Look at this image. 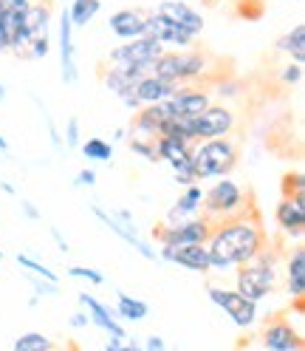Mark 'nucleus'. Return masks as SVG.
<instances>
[{
  "instance_id": "c9c22d12",
  "label": "nucleus",
  "mask_w": 305,
  "mask_h": 351,
  "mask_svg": "<svg viewBox=\"0 0 305 351\" xmlns=\"http://www.w3.org/2000/svg\"><path fill=\"white\" fill-rule=\"evenodd\" d=\"M127 147L133 156L144 159V162H152V165H159V153H156V142H147V139H130L127 136Z\"/></svg>"
},
{
  "instance_id": "f704fd0d",
  "label": "nucleus",
  "mask_w": 305,
  "mask_h": 351,
  "mask_svg": "<svg viewBox=\"0 0 305 351\" xmlns=\"http://www.w3.org/2000/svg\"><path fill=\"white\" fill-rule=\"evenodd\" d=\"M282 195H286V199H305V176H302V170H294V173L282 176Z\"/></svg>"
},
{
  "instance_id": "4d7b16f0",
  "label": "nucleus",
  "mask_w": 305,
  "mask_h": 351,
  "mask_svg": "<svg viewBox=\"0 0 305 351\" xmlns=\"http://www.w3.org/2000/svg\"><path fill=\"white\" fill-rule=\"evenodd\" d=\"M31 3H42V0H31Z\"/></svg>"
},
{
  "instance_id": "393cba45",
  "label": "nucleus",
  "mask_w": 305,
  "mask_h": 351,
  "mask_svg": "<svg viewBox=\"0 0 305 351\" xmlns=\"http://www.w3.org/2000/svg\"><path fill=\"white\" fill-rule=\"evenodd\" d=\"M114 309H116V317L119 320H127V323H142L150 315L147 300L133 298V295H127V292H119L116 295V306H114Z\"/></svg>"
},
{
  "instance_id": "b1692460",
  "label": "nucleus",
  "mask_w": 305,
  "mask_h": 351,
  "mask_svg": "<svg viewBox=\"0 0 305 351\" xmlns=\"http://www.w3.org/2000/svg\"><path fill=\"white\" fill-rule=\"evenodd\" d=\"M172 91H176V85L156 77V74H147V77L136 80V88H133V94L142 102V108L144 105H161L164 99L172 97Z\"/></svg>"
},
{
  "instance_id": "bb28decb",
  "label": "nucleus",
  "mask_w": 305,
  "mask_h": 351,
  "mask_svg": "<svg viewBox=\"0 0 305 351\" xmlns=\"http://www.w3.org/2000/svg\"><path fill=\"white\" fill-rule=\"evenodd\" d=\"M189 150H192V145H189V142H184V139H176V136H159V139H156L159 162H167V165L184 159Z\"/></svg>"
},
{
  "instance_id": "412c9836",
  "label": "nucleus",
  "mask_w": 305,
  "mask_h": 351,
  "mask_svg": "<svg viewBox=\"0 0 305 351\" xmlns=\"http://www.w3.org/2000/svg\"><path fill=\"white\" fill-rule=\"evenodd\" d=\"M161 125H164V119L159 114V108L156 105H144V108H139V111L133 114V122H130V128H124V130H127L130 139L156 142L159 134H161Z\"/></svg>"
},
{
  "instance_id": "8fccbe9b",
  "label": "nucleus",
  "mask_w": 305,
  "mask_h": 351,
  "mask_svg": "<svg viewBox=\"0 0 305 351\" xmlns=\"http://www.w3.org/2000/svg\"><path fill=\"white\" fill-rule=\"evenodd\" d=\"M207 3H212V6H232V3H237V0H207Z\"/></svg>"
},
{
  "instance_id": "f8f14e48",
  "label": "nucleus",
  "mask_w": 305,
  "mask_h": 351,
  "mask_svg": "<svg viewBox=\"0 0 305 351\" xmlns=\"http://www.w3.org/2000/svg\"><path fill=\"white\" fill-rule=\"evenodd\" d=\"M260 346L266 351H302L305 348L302 328L294 326L286 315H277L260 328Z\"/></svg>"
},
{
  "instance_id": "4be33fe9",
  "label": "nucleus",
  "mask_w": 305,
  "mask_h": 351,
  "mask_svg": "<svg viewBox=\"0 0 305 351\" xmlns=\"http://www.w3.org/2000/svg\"><path fill=\"white\" fill-rule=\"evenodd\" d=\"M51 20H54V14H51L49 0H42V3H31L26 9V14H23V37H26V43L51 37Z\"/></svg>"
},
{
  "instance_id": "20e7f679",
  "label": "nucleus",
  "mask_w": 305,
  "mask_h": 351,
  "mask_svg": "<svg viewBox=\"0 0 305 351\" xmlns=\"http://www.w3.org/2000/svg\"><path fill=\"white\" fill-rule=\"evenodd\" d=\"M280 287V272H277V258L274 252L269 255V247L260 252L252 263L235 269V292H241L246 300L260 303L269 295H274V289Z\"/></svg>"
},
{
  "instance_id": "423d86ee",
  "label": "nucleus",
  "mask_w": 305,
  "mask_h": 351,
  "mask_svg": "<svg viewBox=\"0 0 305 351\" xmlns=\"http://www.w3.org/2000/svg\"><path fill=\"white\" fill-rule=\"evenodd\" d=\"M164 54L161 43H156L152 37H136V40H127V43H119L116 49H111L107 60H111L114 69H119L124 77L130 80H142L147 74H152V65L156 60Z\"/></svg>"
},
{
  "instance_id": "ea45409f",
  "label": "nucleus",
  "mask_w": 305,
  "mask_h": 351,
  "mask_svg": "<svg viewBox=\"0 0 305 351\" xmlns=\"http://www.w3.org/2000/svg\"><path fill=\"white\" fill-rule=\"evenodd\" d=\"M31 287H34V298H57L59 295V283H49L34 275H31Z\"/></svg>"
},
{
  "instance_id": "58836bf2",
  "label": "nucleus",
  "mask_w": 305,
  "mask_h": 351,
  "mask_svg": "<svg viewBox=\"0 0 305 351\" xmlns=\"http://www.w3.org/2000/svg\"><path fill=\"white\" fill-rule=\"evenodd\" d=\"M237 14L246 17V20H257L263 14V0H237Z\"/></svg>"
},
{
  "instance_id": "7ed1b4c3",
  "label": "nucleus",
  "mask_w": 305,
  "mask_h": 351,
  "mask_svg": "<svg viewBox=\"0 0 305 351\" xmlns=\"http://www.w3.org/2000/svg\"><path fill=\"white\" fill-rule=\"evenodd\" d=\"M212 65H215V60L201 49L164 51L156 60V65H152V74L172 82V85H189L195 80L212 82Z\"/></svg>"
},
{
  "instance_id": "0eeeda50",
  "label": "nucleus",
  "mask_w": 305,
  "mask_h": 351,
  "mask_svg": "<svg viewBox=\"0 0 305 351\" xmlns=\"http://www.w3.org/2000/svg\"><path fill=\"white\" fill-rule=\"evenodd\" d=\"M91 213L96 215V221L102 224V227H107L111 232H116L127 247H133L142 258H147V261H159V250H156V244L152 241H147L136 227H133V213L130 210H116V213H107V210H102L99 204H91Z\"/></svg>"
},
{
  "instance_id": "cd10ccee",
  "label": "nucleus",
  "mask_w": 305,
  "mask_h": 351,
  "mask_svg": "<svg viewBox=\"0 0 305 351\" xmlns=\"http://www.w3.org/2000/svg\"><path fill=\"white\" fill-rule=\"evenodd\" d=\"M99 9H102V0H74V3L68 6L71 26L74 29H85L99 14Z\"/></svg>"
},
{
  "instance_id": "9b49d317",
  "label": "nucleus",
  "mask_w": 305,
  "mask_h": 351,
  "mask_svg": "<svg viewBox=\"0 0 305 351\" xmlns=\"http://www.w3.org/2000/svg\"><path fill=\"white\" fill-rule=\"evenodd\" d=\"M212 232V221L204 215H195L189 221L178 227H164L156 224L152 227V244L159 247H187V244H207V238Z\"/></svg>"
},
{
  "instance_id": "6e6552de",
  "label": "nucleus",
  "mask_w": 305,
  "mask_h": 351,
  "mask_svg": "<svg viewBox=\"0 0 305 351\" xmlns=\"http://www.w3.org/2000/svg\"><path fill=\"white\" fill-rule=\"evenodd\" d=\"M237 119L229 105L212 102L207 111H201L198 117H189V128H192V142H209V139H229L235 130Z\"/></svg>"
},
{
  "instance_id": "de8ad7c7",
  "label": "nucleus",
  "mask_w": 305,
  "mask_h": 351,
  "mask_svg": "<svg viewBox=\"0 0 305 351\" xmlns=\"http://www.w3.org/2000/svg\"><path fill=\"white\" fill-rule=\"evenodd\" d=\"M68 323H71V328H88L91 320H88V315H85V312H74Z\"/></svg>"
},
{
  "instance_id": "2f4dec72",
  "label": "nucleus",
  "mask_w": 305,
  "mask_h": 351,
  "mask_svg": "<svg viewBox=\"0 0 305 351\" xmlns=\"http://www.w3.org/2000/svg\"><path fill=\"white\" fill-rule=\"evenodd\" d=\"M17 263H20V269H26L34 278H42V280H49V283H59V275L49 267V263H42V261H37V258H31L26 252L17 255Z\"/></svg>"
},
{
  "instance_id": "a878e982",
  "label": "nucleus",
  "mask_w": 305,
  "mask_h": 351,
  "mask_svg": "<svg viewBox=\"0 0 305 351\" xmlns=\"http://www.w3.org/2000/svg\"><path fill=\"white\" fill-rule=\"evenodd\" d=\"M277 51L289 54V57H291V62L302 65V62H305V26H302V23H297L291 32L282 34V37L277 40Z\"/></svg>"
},
{
  "instance_id": "a19ab883",
  "label": "nucleus",
  "mask_w": 305,
  "mask_h": 351,
  "mask_svg": "<svg viewBox=\"0 0 305 351\" xmlns=\"http://www.w3.org/2000/svg\"><path fill=\"white\" fill-rule=\"evenodd\" d=\"M280 82H282V85H289V88L300 85V82H302V65H297V62H289L286 69L280 71Z\"/></svg>"
},
{
  "instance_id": "864d4df0",
  "label": "nucleus",
  "mask_w": 305,
  "mask_h": 351,
  "mask_svg": "<svg viewBox=\"0 0 305 351\" xmlns=\"http://www.w3.org/2000/svg\"><path fill=\"white\" fill-rule=\"evenodd\" d=\"M0 153H9V142H6L3 134H0Z\"/></svg>"
},
{
  "instance_id": "39448f33",
  "label": "nucleus",
  "mask_w": 305,
  "mask_h": 351,
  "mask_svg": "<svg viewBox=\"0 0 305 351\" xmlns=\"http://www.w3.org/2000/svg\"><path fill=\"white\" fill-rule=\"evenodd\" d=\"M189 156H192V167L198 182H207V179L215 182L237 167L241 153H237V145L232 139H209V142H195Z\"/></svg>"
},
{
  "instance_id": "9d476101",
  "label": "nucleus",
  "mask_w": 305,
  "mask_h": 351,
  "mask_svg": "<svg viewBox=\"0 0 305 351\" xmlns=\"http://www.w3.org/2000/svg\"><path fill=\"white\" fill-rule=\"evenodd\" d=\"M207 298L221 309L237 328H252L257 323V303L246 300L241 292H235V289H226V287H217V283H209L207 287Z\"/></svg>"
},
{
  "instance_id": "4c0bfd02",
  "label": "nucleus",
  "mask_w": 305,
  "mask_h": 351,
  "mask_svg": "<svg viewBox=\"0 0 305 351\" xmlns=\"http://www.w3.org/2000/svg\"><path fill=\"white\" fill-rule=\"evenodd\" d=\"M51 51V37H42V40H31L29 49L23 51V60H46Z\"/></svg>"
},
{
  "instance_id": "473e14b6",
  "label": "nucleus",
  "mask_w": 305,
  "mask_h": 351,
  "mask_svg": "<svg viewBox=\"0 0 305 351\" xmlns=\"http://www.w3.org/2000/svg\"><path fill=\"white\" fill-rule=\"evenodd\" d=\"M172 182L181 184V187H189V184H198V176H195V167H192V156L187 153L184 159L172 162Z\"/></svg>"
},
{
  "instance_id": "09e8293b",
  "label": "nucleus",
  "mask_w": 305,
  "mask_h": 351,
  "mask_svg": "<svg viewBox=\"0 0 305 351\" xmlns=\"http://www.w3.org/2000/svg\"><path fill=\"white\" fill-rule=\"evenodd\" d=\"M0 51H9V34L3 26V12H0Z\"/></svg>"
},
{
  "instance_id": "4468645a",
  "label": "nucleus",
  "mask_w": 305,
  "mask_h": 351,
  "mask_svg": "<svg viewBox=\"0 0 305 351\" xmlns=\"http://www.w3.org/2000/svg\"><path fill=\"white\" fill-rule=\"evenodd\" d=\"M144 34L152 37L156 43H161L164 51H187V49L195 46V34L184 32V29L176 26V23H170L167 17H161V14H156V12L147 14V29H144Z\"/></svg>"
},
{
  "instance_id": "37998d69",
  "label": "nucleus",
  "mask_w": 305,
  "mask_h": 351,
  "mask_svg": "<svg viewBox=\"0 0 305 351\" xmlns=\"http://www.w3.org/2000/svg\"><path fill=\"white\" fill-rule=\"evenodd\" d=\"M102 351H144L136 340H107Z\"/></svg>"
},
{
  "instance_id": "2eb2a0df",
  "label": "nucleus",
  "mask_w": 305,
  "mask_h": 351,
  "mask_svg": "<svg viewBox=\"0 0 305 351\" xmlns=\"http://www.w3.org/2000/svg\"><path fill=\"white\" fill-rule=\"evenodd\" d=\"M159 258L167 263H176V267L195 272V275H209L212 263H209V252L207 244H187V247H156Z\"/></svg>"
},
{
  "instance_id": "6ab92c4d",
  "label": "nucleus",
  "mask_w": 305,
  "mask_h": 351,
  "mask_svg": "<svg viewBox=\"0 0 305 351\" xmlns=\"http://www.w3.org/2000/svg\"><path fill=\"white\" fill-rule=\"evenodd\" d=\"M274 221L286 238L300 241L305 235V199H286L282 195L274 210Z\"/></svg>"
},
{
  "instance_id": "603ef678",
  "label": "nucleus",
  "mask_w": 305,
  "mask_h": 351,
  "mask_svg": "<svg viewBox=\"0 0 305 351\" xmlns=\"http://www.w3.org/2000/svg\"><path fill=\"white\" fill-rule=\"evenodd\" d=\"M0 190H3V193H9V195H14V193H17V190H14L9 182H0Z\"/></svg>"
},
{
  "instance_id": "5fc2aeb1",
  "label": "nucleus",
  "mask_w": 305,
  "mask_h": 351,
  "mask_svg": "<svg viewBox=\"0 0 305 351\" xmlns=\"http://www.w3.org/2000/svg\"><path fill=\"white\" fill-rule=\"evenodd\" d=\"M3 99H6V85L0 82V102H3Z\"/></svg>"
},
{
  "instance_id": "f03ea898",
  "label": "nucleus",
  "mask_w": 305,
  "mask_h": 351,
  "mask_svg": "<svg viewBox=\"0 0 305 351\" xmlns=\"http://www.w3.org/2000/svg\"><path fill=\"white\" fill-rule=\"evenodd\" d=\"M254 210V199L249 195V190L243 184H237L232 176L224 179H215L207 190H204V204H201V215L209 221H226V218H237Z\"/></svg>"
},
{
  "instance_id": "f3484780",
  "label": "nucleus",
  "mask_w": 305,
  "mask_h": 351,
  "mask_svg": "<svg viewBox=\"0 0 305 351\" xmlns=\"http://www.w3.org/2000/svg\"><path fill=\"white\" fill-rule=\"evenodd\" d=\"M59 77L65 85H74L77 77H79V69H77V51H74V26H71V17H68V9L59 12Z\"/></svg>"
},
{
  "instance_id": "72a5a7b5",
  "label": "nucleus",
  "mask_w": 305,
  "mask_h": 351,
  "mask_svg": "<svg viewBox=\"0 0 305 351\" xmlns=\"http://www.w3.org/2000/svg\"><path fill=\"white\" fill-rule=\"evenodd\" d=\"M241 91H243V80H237V77L212 80V88H209V94L221 97V99H235V97H241Z\"/></svg>"
},
{
  "instance_id": "c85d7f7f",
  "label": "nucleus",
  "mask_w": 305,
  "mask_h": 351,
  "mask_svg": "<svg viewBox=\"0 0 305 351\" xmlns=\"http://www.w3.org/2000/svg\"><path fill=\"white\" fill-rule=\"evenodd\" d=\"M102 82H105V88L111 91L114 97H119V99H124V97H130L133 94V88H136V80H130V77H124L119 69H107V71H102Z\"/></svg>"
},
{
  "instance_id": "49530a36",
  "label": "nucleus",
  "mask_w": 305,
  "mask_h": 351,
  "mask_svg": "<svg viewBox=\"0 0 305 351\" xmlns=\"http://www.w3.org/2000/svg\"><path fill=\"white\" fill-rule=\"evenodd\" d=\"M51 238L57 241V250H59V252H71V244L65 241V235H62L57 227H51Z\"/></svg>"
},
{
  "instance_id": "5701e85b",
  "label": "nucleus",
  "mask_w": 305,
  "mask_h": 351,
  "mask_svg": "<svg viewBox=\"0 0 305 351\" xmlns=\"http://www.w3.org/2000/svg\"><path fill=\"white\" fill-rule=\"evenodd\" d=\"M286 295L291 300L305 298V247L297 244L286 255Z\"/></svg>"
},
{
  "instance_id": "a18cd8bd",
  "label": "nucleus",
  "mask_w": 305,
  "mask_h": 351,
  "mask_svg": "<svg viewBox=\"0 0 305 351\" xmlns=\"http://www.w3.org/2000/svg\"><path fill=\"white\" fill-rule=\"evenodd\" d=\"M20 210H23L26 213V218H29V221H40V218H42V213L29 202V199H20Z\"/></svg>"
},
{
  "instance_id": "6e6d98bb",
  "label": "nucleus",
  "mask_w": 305,
  "mask_h": 351,
  "mask_svg": "<svg viewBox=\"0 0 305 351\" xmlns=\"http://www.w3.org/2000/svg\"><path fill=\"white\" fill-rule=\"evenodd\" d=\"M0 261H3V250H0Z\"/></svg>"
},
{
  "instance_id": "aec40b11",
  "label": "nucleus",
  "mask_w": 305,
  "mask_h": 351,
  "mask_svg": "<svg viewBox=\"0 0 305 351\" xmlns=\"http://www.w3.org/2000/svg\"><path fill=\"white\" fill-rule=\"evenodd\" d=\"M107 29H111L122 43L144 37L147 12H142V9H119V12H114L111 17H107Z\"/></svg>"
},
{
  "instance_id": "f257e3e1",
  "label": "nucleus",
  "mask_w": 305,
  "mask_h": 351,
  "mask_svg": "<svg viewBox=\"0 0 305 351\" xmlns=\"http://www.w3.org/2000/svg\"><path fill=\"white\" fill-rule=\"evenodd\" d=\"M266 247H269V235L257 207L237 218L215 221L207 238V252L215 272H229L243 267V263H252Z\"/></svg>"
},
{
  "instance_id": "c03bdc74",
  "label": "nucleus",
  "mask_w": 305,
  "mask_h": 351,
  "mask_svg": "<svg viewBox=\"0 0 305 351\" xmlns=\"http://www.w3.org/2000/svg\"><path fill=\"white\" fill-rule=\"evenodd\" d=\"M96 182H99V176H96V170H91V167L79 170V173H77V179H74L77 187H94Z\"/></svg>"
},
{
  "instance_id": "e433bc0d",
  "label": "nucleus",
  "mask_w": 305,
  "mask_h": 351,
  "mask_svg": "<svg viewBox=\"0 0 305 351\" xmlns=\"http://www.w3.org/2000/svg\"><path fill=\"white\" fill-rule=\"evenodd\" d=\"M68 278H79V280H88L91 287H102L105 283V275L94 267H82V263H74V267H68Z\"/></svg>"
},
{
  "instance_id": "ddd939ff",
  "label": "nucleus",
  "mask_w": 305,
  "mask_h": 351,
  "mask_svg": "<svg viewBox=\"0 0 305 351\" xmlns=\"http://www.w3.org/2000/svg\"><path fill=\"white\" fill-rule=\"evenodd\" d=\"M77 300H79V306H82V312L88 315L91 326H96L99 332H105L107 340H130V335L124 332L122 320L116 317V309H114V306L102 303L99 298H94V295H88V292H79Z\"/></svg>"
},
{
  "instance_id": "1a4fd4ad",
  "label": "nucleus",
  "mask_w": 305,
  "mask_h": 351,
  "mask_svg": "<svg viewBox=\"0 0 305 351\" xmlns=\"http://www.w3.org/2000/svg\"><path fill=\"white\" fill-rule=\"evenodd\" d=\"M212 102L215 99L209 94V88H204V85H176L172 97L156 108H159L161 119L167 122V119H176V117H198Z\"/></svg>"
},
{
  "instance_id": "c756f323",
  "label": "nucleus",
  "mask_w": 305,
  "mask_h": 351,
  "mask_svg": "<svg viewBox=\"0 0 305 351\" xmlns=\"http://www.w3.org/2000/svg\"><path fill=\"white\" fill-rule=\"evenodd\" d=\"M79 153L88 162H111L114 159V142H105L99 136H91V139L79 142Z\"/></svg>"
},
{
  "instance_id": "dca6fc26",
  "label": "nucleus",
  "mask_w": 305,
  "mask_h": 351,
  "mask_svg": "<svg viewBox=\"0 0 305 351\" xmlns=\"http://www.w3.org/2000/svg\"><path fill=\"white\" fill-rule=\"evenodd\" d=\"M156 14L167 17L170 23L181 26L184 32H189V34H195V37H198V34L207 29V17H204L198 9H195L192 3H187V0H161Z\"/></svg>"
},
{
  "instance_id": "3c124183",
  "label": "nucleus",
  "mask_w": 305,
  "mask_h": 351,
  "mask_svg": "<svg viewBox=\"0 0 305 351\" xmlns=\"http://www.w3.org/2000/svg\"><path fill=\"white\" fill-rule=\"evenodd\" d=\"M114 139H116V142L127 139V130H124V128H116V130H114Z\"/></svg>"
},
{
  "instance_id": "a211bd4d",
  "label": "nucleus",
  "mask_w": 305,
  "mask_h": 351,
  "mask_svg": "<svg viewBox=\"0 0 305 351\" xmlns=\"http://www.w3.org/2000/svg\"><path fill=\"white\" fill-rule=\"evenodd\" d=\"M201 204H204V187H201V182H198V184H189V187H184V193L178 195V202L167 210V215L161 218V224H164V227H178V224H184V221H189V218L201 215Z\"/></svg>"
},
{
  "instance_id": "7c9ffc66",
  "label": "nucleus",
  "mask_w": 305,
  "mask_h": 351,
  "mask_svg": "<svg viewBox=\"0 0 305 351\" xmlns=\"http://www.w3.org/2000/svg\"><path fill=\"white\" fill-rule=\"evenodd\" d=\"M12 351H57V343L42 332H26L12 343Z\"/></svg>"
},
{
  "instance_id": "79ce46f5",
  "label": "nucleus",
  "mask_w": 305,
  "mask_h": 351,
  "mask_svg": "<svg viewBox=\"0 0 305 351\" xmlns=\"http://www.w3.org/2000/svg\"><path fill=\"white\" fill-rule=\"evenodd\" d=\"M79 142H82L79 119H77V117H71V119H68V125H65V139H62V145H68V147H79Z\"/></svg>"
}]
</instances>
